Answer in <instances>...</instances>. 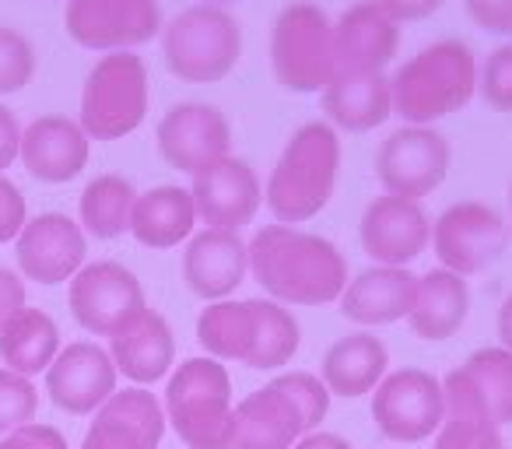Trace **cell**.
<instances>
[{
	"instance_id": "6da1fadb",
	"label": "cell",
	"mask_w": 512,
	"mask_h": 449,
	"mask_svg": "<svg viewBox=\"0 0 512 449\" xmlns=\"http://www.w3.org/2000/svg\"><path fill=\"white\" fill-rule=\"evenodd\" d=\"M249 274L281 306H330L348 288L344 253L295 225H264L249 239Z\"/></svg>"
},
{
	"instance_id": "7a4b0ae2",
	"label": "cell",
	"mask_w": 512,
	"mask_h": 449,
	"mask_svg": "<svg viewBox=\"0 0 512 449\" xmlns=\"http://www.w3.org/2000/svg\"><path fill=\"white\" fill-rule=\"evenodd\" d=\"M197 344L218 362L281 369L299 355L302 327L292 309L274 299H225L197 316Z\"/></svg>"
},
{
	"instance_id": "3957f363",
	"label": "cell",
	"mask_w": 512,
	"mask_h": 449,
	"mask_svg": "<svg viewBox=\"0 0 512 449\" xmlns=\"http://www.w3.org/2000/svg\"><path fill=\"white\" fill-rule=\"evenodd\" d=\"M390 92L393 116H400L404 127H435L467 109L477 95L474 50L460 39H439L393 71Z\"/></svg>"
},
{
	"instance_id": "277c9868",
	"label": "cell",
	"mask_w": 512,
	"mask_h": 449,
	"mask_svg": "<svg viewBox=\"0 0 512 449\" xmlns=\"http://www.w3.org/2000/svg\"><path fill=\"white\" fill-rule=\"evenodd\" d=\"M330 411V390L313 372H285L232 411L225 449H292Z\"/></svg>"
},
{
	"instance_id": "5b68a950",
	"label": "cell",
	"mask_w": 512,
	"mask_h": 449,
	"mask_svg": "<svg viewBox=\"0 0 512 449\" xmlns=\"http://www.w3.org/2000/svg\"><path fill=\"white\" fill-rule=\"evenodd\" d=\"M341 172V137L327 120L302 123L288 137L264 186V204L278 225L313 221L330 204Z\"/></svg>"
},
{
	"instance_id": "8992f818",
	"label": "cell",
	"mask_w": 512,
	"mask_h": 449,
	"mask_svg": "<svg viewBox=\"0 0 512 449\" xmlns=\"http://www.w3.org/2000/svg\"><path fill=\"white\" fill-rule=\"evenodd\" d=\"M165 67L190 85H218L239 67L242 25L228 8L193 4L162 25Z\"/></svg>"
},
{
	"instance_id": "52a82bcc",
	"label": "cell",
	"mask_w": 512,
	"mask_h": 449,
	"mask_svg": "<svg viewBox=\"0 0 512 449\" xmlns=\"http://www.w3.org/2000/svg\"><path fill=\"white\" fill-rule=\"evenodd\" d=\"M232 379L211 355L186 358L165 386V421L190 449H225L232 432Z\"/></svg>"
},
{
	"instance_id": "ba28073f",
	"label": "cell",
	"mask_w": 512,
	"mask_h": 449,
	"mask_svg": "<svg viewBox=\"0 0 512 449\" xmlns=\"http://www.w3.org/2000/svg\"><path fill=\"white\" fill-rule=\"evenodd\" d=\"M271 71L285 92L316 95L334 81V22L320 4L295 0L274 18Z\"/></svg>"
},
{
	"instance_id": "9c48e42d",
	"label": "cell",
	"mask_w": 512,
	"mask_h": 449,
	"mask_svg": "<svg viewBox=\"0 0 512 449\" xmlns=\"http://www.w3.org/2000/svg\"><path fill=\"white\" fill-rule=\"evenodd\" d=\"M148 67L137 53H106L81 88V130L92 141H120L148 116Z\"/></svg>"
},
{
	"instance_id": "30bf717a",
	"label": "cell",
	"mask_w": 512,
	"mask_h": 449,
	"mask_svg": "<svg viewBox=\"0 0 512 449\" xmlns=\"http://www.w3.org/2000/svg\"><path fill=\"white\" fill-rule=\"evenodd\" d=\"M67 306L81 330L109 341L148 313L137 274L116 260H95L81 267L67 288Z\"/></svg>"
},
{
	"instance_id": "8fae6325",
	"label": "cell",
	"mask_w": 512,
	"mask_h": 449,
	"mask_svg": "<svg viewBox=\"0 0 512 449\" xmlns=\"http://www.w3.org/2000/svg\"><path fill=\"white\" fill-rule=\"evenodd\" d=\"M509 246V225L495 207L481 200H460L449 204L432 221V250L439 257L442 271H453L460 278H474L495 267Z\"/></svg>"
},
{
	"instance_id": "7c38bea8",
	"label": "cell",
	"mask_w": 512,
	"mask_h": 449,
	"mask_svg": "<svg viewBox=\"0 0 512 449\" xmlns=\"http://www.w3.org/2000/svg\"><path fill=\"white\" fill-rule=\"evenodd\" d=\"M64 29L81 50L134 53L162 36L158 0H67Z\"/></svg>"
},
{
	"instance_id": "4fadbf2b",
	"label": "cell",
	"mask_w": 512,
	"mask_h": 449,
	"mask_svg": "<svg viewBox=\"0 0 512 449\" xmlns=\"http://www.w3.org/2000/svg\"><path fill=\"white\" fill-rule=\"evenodd\" d=\"M453 151L435 127H400L379 144L376 179L390 197L421 200L449 176Z\"/></svg>"
},
{
	"instance_id": "5bb4252c",
	"label": "cell",
	"mask_w": 512,
	"mask_h": 449,
	"mask_svg": "<svg viewBox=\"0 0 512 449\" xmlns=\"http://www.w3.org/2000/svg\"><path fill=\"white\" fill-rule=\"evenodd\" d=\"M446 418L442 379L425 369H397L372 393V421L390 442H425Z\"/></svg>"
},
{
	"instance_id": "9a60e30c",
	"label": "cell",
	"mask_w": 512,
	"mask_h": 449,
	"mask_svg": "<svg viewBox=\"0 0 512 449\" xmlns=\"http://www.w3.org/2000/svg\"><path fill=\"white\" fill-rule=\"evenodd\" d=\"M158 155L179 172H204L207 165L228 158L232 148V127L218 106L207 102H179L158 120L155 130Z\"/></svg>"
},
{
	"instance_id": "2e32d148",
	"label": "cell",
	"mask_w": 512,
	"mask_h": 449,
	"mask_svg": "<svg viewBox=\"0 0 512 449\" xmlns=\"http://www.w3.org/2000/svg\"><path fill=\"white\" fill-rule=\"evenodd\" d=\"M190 197L197 207V221H204L207 229L239 232L264 204V186L246 158L228 155L193 176Z\"/></svg>"
},
{
	"instance_id": "e0dca14e",
	"label": "cell",
	"mask_w": 512,
	"mask_h": 449,
	"mask_svg": "<svg viewBox=\"0 0 512 449\" xmlns=\"http://www.w3.org/2000/svg\"><path fill=\"white\" fill-rule=\"evenodd\" d=\"M358 236H362V250L372 257V264L407 267L432 243V221H428L421 200L383 193L365 207Z\"/></svg>"
},
{
	"instance_id": "ac0fdd59",
	"label": "cell",
	"mask_w": 512,
	"mask_h": 449,
	"mask_svg": "<svg viewBox=\"0 0 512 449\" xmlns=\"http://www.w3.org/2000/svg\"><path fill=\"white\" fill-rule=\"evenodd\" d=\"M85 232L74 218L60 211H46L25 221L22 236L15 239L18 267L36 285H64L85 267Z\"/></svg>"
},
{
	"instance_id": "d6986e66",
	"label": "cell",
	"mask_w": 512,
	"mask_h": 449,
	"mask_svg": "<svg viewBox=\"0 0 512 449\" xmlns=\"http://www.w3.org/2000/svg\"><path fill=\"white\" fill-rule=\"evenodd\" d=\"M116 365L92 341L67 344L46 369V393L67 414H92L116 393Z\"/></svg>"
},
{
	"instance_id": "ffe728a7",
	"label": "cell",
	"mask_w": 512,
	"mask_h": 449,
	"mask_svg": "<svg viewBox=\"0 0 512 449\" xmlns=\"http://www.w3.org/2000/svg\"><path fill=\"white\" fill-rule=\"evenodd\" d=\"M165 435V407L144 386L116 390L95 411L81 449H158Z\"/></svg>"
},
{
	"instance_id": "44dd1931",
	"label": "cell",
	"mask_w": 512,
	"mask_h": 449,
	"mask_svg": "<svg viewBox=\"0 0 512 449\" xmlns=\"http://www.w3.org/2000/svg\"><path fill=\"white\" fill-rule=\"evenodd\" d=\"M397 46L400 25L376 0H362L334 22V74H383Z\"/></svg>"
},
{
	"instance_id": "7402d4cb",
	"label": "cell",
	"mask_w": 512,
	"mask_h": 449,
	"mask_svg": "<svg viewBox=\"0 0 512 449\" xmlns=\"http://www.w3.org/2000/svg\"><path fill=\"white\" fill-rule=\"evenodd\" d=\"M249 274V243L239 232L204 229L186 243L183 281L197 299L225 302Z\"/></svg>"
},
{
	"instance_id": "603a6c76",
	"label": "cell",
	"mask_w": 512,
	"mask_h": 449,
	"mask_svg": "<svg viewBox=\"0 0 512 449\" xmlns=\"http://www.w3.org/2000/svg\"><path fill=\"white\" fill-rule=\"evenodd\" d=\"M92 155V137L78 120L67 116H39L22 130L18 158L39 183H71L81 176Z\"/></svg>"
},
{
	"instance_id": "cb8c5ba5",
	"label": "cell",
	"mask_w": 512,
	"mask_h": 449,
	"mask_svg": "<svg viewBox=\"0 0 512 449\" xmlns=\"http://www.w3.org/2000/svg\"><path fill=\"white\" fill-rule=\"evenodd\" d=\"M418 278L407 267H369L341 292V316L358 327H390L411 316Z\"/></svg>"
},
{
	"instance_id": "d4e9b609",
	"label": "cell",
	"mask_w": 512,
	"mask_h": 449,
	"mask_svg": "<svg viewBox=\"0 0 512 449\" xmlns=\"http://www.w3.org/2000/svg\"><path fill=\"white\" fill-rule=\"evenodd\" d=\"M320 99L330 127L348 134H369L393 116V92L386 74H334Z\"/></svg>"
},
{
	"instance_id": "484cf974",
	"label": "cell",
	"mask_w": 512,
	"mask_h": 449,
	"mask_svg": "<svg viewBox=\"0 0 512 449\" xmlns=\"http://www.w3.org/2000/svg\"><path fill=\"white\" fill-rule=\"evenodd\" d=\"M386 365H390V351L369 330H358L341 341L330 344V351L323 355L320 379L330 390V397H365L372 393L386 376Z\"/></svg>"
},
{
	"instance_id": "4316f807",
	"label": "cell",
	"mask_w": 512,
	"mask_h": 449,
	"mask_svg": "<svg viewBox=\"0 0 512 449\" xmlns=\"http://www.w3.org/2000/svg\"><path fill=\"white\" fill-rule=\"evenodd\" d=\"M109 344H113L109 358H113L116 372L134 379L137 386L158 383L176 362V337H172V327L165 323V316L155 313V309H148L141 320L130 323Z\"/></svg>"
},
{
	"instance_id": "83f0119b",
	"label": "cell",
	"mask_w": 512,
	"mask_h": 449,
	"mask_svg": "<svg viewBox=\"0 0 512 449\" xmlns=\"http://www.w3.org/2000/svg\"><path fill=\"white\" fill-rule=\"evenodd\" d=\"M442 400H446V418L432 449H505L502 428L491 421L488 407L467 383L463 369H453L442 379Z\"/></svg>"
},
{
	"instance_id": "f1b7e54d",
	"label": "cell",
	"mask_w": 512,
	"mask_h": 449,
	"mask_svg": "<svg viewBox=\"0 0 512 449\" xmlns=\"http://www.w3.org/2000/svg\"><path fill=\"white\" fill-rule=\"evenodd\" d=\"M467 313H470L467 278L435 267V271L418 278L414 309L407 316V323H411V330L421 341H449L467 323Z\"/></svg>"
},
{
	"instance_id": "f546056e",
	"label": "cell",
	"mask_w": 512,
	"mask_h": 449,
	"mask_svg": "<svg viewBox=\"0 0 512 449\" xmlns=\"http://www.w3.org/2000/svg\"><path fill=\"white\" fill-rule=\"evenodd\" d=\"M197 225V207L190 190L183 186H155L148 193H137L130 236L148 250H172L186 243Z\"/></svg>"
},
{
	"instance_id": "4dcf8cb0",
	"label": "cell",
	"mask_w": 512,
	"mask_h": 449,
	"mask_svg": "<svg viewBox=\"0 0 512 449\" xmlns=\"http://www.w3.org/2000/svg\"><path fill=\"white\" fill-rule=\"evenodd\" d=\"M60 355V327L43 309H18L4 327H0V358L11 372L32 379L53 365Z\"/></svg>"
},
{
	"instance_id": "1f68e13d",
	"label": "cell",
	"mask_w": 512,
	"mask_h": 449,
	"mask_svg": "<svg viewBox=\"0 0 512 449\" xmlns=\"http://www.w3.org/2000/svg\"><path fill=\"white\" fill-rule=\"evenodd\" d=\"M137 190L130 179L123 176H95L81 193V232L95 239H120L130 232V218H134Z\"/></svg>"
},
{
	"instance_id": "d6a6232c",
	"label": "cell",
	"mask_w": 512,
	"mask_h": 449,
	"mask_svg": "<svg viewBox=\"0 0 512 449\" xmlns=\"http://www.w3.org/2000/svg\"><path fill=\"white\" fill-rule=\"evenodd\" d=\"M467 383L488 407L491 421L498 428L512 425V351L505 348H477L467 362L460 365Z\"/></svg>"
},
{
	"instance_id": "836d02e7",
	"label": "cell",
	"mask_w": 512,
	"mask_h": 449,
	"mask_svg": "<svg viewBox=\"0 0 512 449\" xmlns=\"http://www.w3.org/2000/svg\"><path fill=\"white\" fill-rule=\"evenodd\" d=\"M39 393L32 379L18 376L11 369H0V435H11L15 428H25L36 421Z\"/></svg>"
},
{
	"instance_id": "e575fe53",
	"label": "cell",
	"mask_w": 512,
	"mask_h": 449,
	"mask_svg": "<svg viewBox=\"0 0 512 449\" xmlns=\"http://www.w3.org/2000/svg\"><path fill=\"white\" fill-rule=\"evenodd\" d=\"M36 74V50L15 29L0 25V95H15Z\"/></svg>"
},
{
	"instance_id": "d590c367",
	"label": "cell",
	"mask_w": 512,
	"mask_h": 449,
	"mask_svg": "<svg viewBox=\"0 0 512 449\" xmlns=\"http://www.w3.org/2000/svg\"><path fill=\"white\" fill-rule=\"evenodd\" d=\"M477 92L498 113H512V43L498 46L477 67Z\"/></svg>"
},
{
	"instance_id": "8d00e7d4",
	"label": "cell",
	"mask_w": 512,
	"mask_h": 449,
	"mask_svg": "<svg viewBox=\"0 0 512 449\" xmlns=\"http://www.w3.org/2000/svg\"><path fill=\"white\" fill-rule=\"evenodd\" d=\"M25 197L11 179L0 176V243H15L25 229Z\"/></svg>"
},
{
	"instance_id": "74e56055",
	"label": "cell",
	"mask_w": 512,
	"mask_h": 449,
	"mask_svg": "<svg viewBox=\"0 0 512 449\" xmlns=\"http://www.w3.org/2000/svg\"><path fill=\"white\" fill-rule=\"evenodd\" d=\"M467 15L491 36H512V0H467Z\"/></svg>"
},
{
	"instance_id": "f35d334b",
	"label": "cell",
	"mask_w": 512,
	"mask_h": 449,
	"mask_svg": "<svg viewBox=\"0 0 512 449\" xmlns=\"http://www.w3.org/2000/svg\"><path fill=\"white\" fill-rule=\"evenodd\" d=\"M0 449H67V439L60 428L32 421V425L15 428L11 435H4V439H0Z\"/></svg>"
},
{
	"instance_id": "ab89813d",
	"label": "cell",
	"mask_w": 512,
	"mask_h": 449,
	"mask_svg": "<svg viewBox=\"0 0 512 449\" xmlns=\"http://www.w3.org/2000/svg\"><path fill=\"white\" fill-rule=\"evenodd\" d=\"M376 4L393 22L404 25V22H425V18H432L435 11H442L446 0H376Z\"/></svg>"
},
{
	"instance_id": "60d3db41",
	"label": "cell",
	"mask_w": 512,
	"mask_h": 449,
	"mask_svg": "<svg viewBox=\"0 0 512 449\" xmlns=\"http://www.w3.org/2000/svg\"><path fill=\"white\" fill-rule=\"evenodd\" d=\"M18 309H25V285L15 271L0 267V327H4Z\"/></svg>"
},
{
	"instance_id": "b9f144b4",
	"label": "cell",
	"mask_w": 512,
	"mask_h": 449,
	"mask_svg": "<svg viewBox=\"0 0 512 449\" xmlns=\"http://www.w3.org/2000/svg\"><path fill=\"white\" fill-rule=\"evenodd\" d=\"M22 148V127H18V116L8 106H0V172L11 169V162L18 158Z\"/></svg>"
},
{
	"instance_id": "7bdbcfd3",
	"label": "cell",
	"mask_w": 512,
	"mask_h": 449,
	"mask_svg": "<svg viewBox=\"0 0 512 449\" xmlns=\"http://www.w3.org/2000/svg\"><path fill=\"white\" fill-rule=\"evenodd\" d=\"M292 449H355V446L334 432H309V435H302Z\"/></svg>"
},
{
	"instance_id": "ee69618b",
	"label": "cell",
	"mask_w": 512,
	"mask_h": 449,
	"mask_svg": "<svg viewBox=\"0 0 512 449\" xmlns=\"http://www.w3.org/2000/svg\"><path fill=\"white\" fill-rule=\"evenodd\" d=\"M498 337H502V348L512 351V295H505V302L498 306Z\"/></svg>"
},
{
	"instance_id": "f6af8a7d",
	"label": "cell",
	"mask_w": 512,
	"mask_h": 449,
	"mask_svg": "<svg viewBox=\"0 0 512 449\" xmlns=\"http://www.w3.org/2000/svg\"><path fill=\"white\" fill-rule=\"evenodd\" d=\"M204 4H211V8H232V4H239V0H204Z\"/></svg>"
},
{
	"instance_id": "bcb514c9",
	"label": "cell",
	"mask_w": 512,
	"mask_h": 449,
	"mask_svg": "<svg viewBox=\"0 0 512 449\" xmlns=\"http://www.w3.org/2000/svg\"><path fill=\"white\" fill-rule=\"evenodd\" d=\"M509 207H512V190H509Z\"/></svg>"
}]
</instances>
